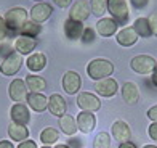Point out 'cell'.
Here are the masks:
<instances>
[{"label": "cell", "instance_id": "39", "mask_svg": "<svg viewBox=\"0 0 157 148\" xmlns=\"http://www.w3.org/2000/svg\"><path fill=\"white\" fill-rule=\"evenodd\" d=\"M71 2H72V0H53V3L56 6H59V8H66V6L71 5Z\"/></svg>", "mask_w": 157, "mask_h": 148}, {"label": "cell", "instance_id": "3", "mask_svg": "<svg viewBox=\"0 0 157 148\" xmlns=\"http://www.w3.org/2000/svg\"><path fill=\"white\" fill-rule=\"evenodd\" d=\"M106 8L111 13V18L117 21L119 26H125L130 18L127 0H106Z\"/></svg>", "mask_w": 157, "mask_h": 148}, {"label": "cell", "instance_id": "22", "mask_svg": "<svg viewBox=\"0 0 157 148\" xmlns=\"http://www.w3.org/2000/svg\"><path fill=\"white\" fill-rule=\"evenodd\" d=\"M26 65H27V69L32 73H39L42 71L45 66H47V56L45 53H31L29 56H27V61H26Z\"/></svg>", "mask_w": 157, "mask_h": 148}, {"label": "cell", "instance_id": "7", "mask_svg": "<svg viewBox=\"0 0 157 148\" xmlns=\"http://www.w3.org/2000/svg\"><path fill=\"white\" fill-rule=\"evenodd\" d=\"M95 31H96L101 37H112L114 34H117L119 24H117V21L114 19V18L104 16V18H101V19H98Z\"/></svg>", "mask_w": 157, "mask_h": 148}, {"label": "cell", "instance_id": "10", "mask_svg": "<svg viewBox=\"0 0 157 148\" xmlns=\"http://www.w3.org/2000/svg\"><path fill=\"white\" fill-rule=\"evenodd\" d=\"M117 81L112 79V77H106V79L101 81H96L95 84V90L99 97H104V98H111L117 94Z\"/></svg>", "mask_w": 157, "mask_h": 148}, {"label": "cell", "instance_id": "23", "mask_svg": "<svg viewBox=\"0 0 157 148\" xmlns=\"http://www.w3.org/2000/svg\"><path fill=\"white\" fill-rule=\"evenodd\" d=\"M8 135L11 140H15V142H24V140H27V137H29V129L26 127V126L23 124H16V122H11L8 126Z\"/></svg>", "mask_w": 157, "mask_h": 148}, {"label": "cell", "instance_id": "44", "mask_svg": "<svg viewBox=\"0 0 157 148\" xmlns=\"http://www.w3.org/2000/svg\"><path fill=\"white\" fill-rule=\"evenodd\" d=\"M55 148H71V146H69L67 143H59V145H56Z\"/></svg>", "mask_w": 157, "mask_h": 148}, {"label": "cell", "instance_id": "4", "mask_svg": "<svg viewBox=\"0 0 157 148\" xmlns=\"http://www.w3.org/2000/svg\"><path fill=\"white\" fill-rule=\"evenodd\" d=\"M130 68L135 73H138L141 76H147L152 74L154 68H155V58L151 55H136L133 56L130 61Z\"/></svg>", "mask_w": 157, "mask_h": 148}, {"label": "cell", "instance_id": "29", "mask_svg": "<svg viewBox=\"0 0 157 148\" xmlns=\"http://www.w3.org/2000/svg\"><path fill=\"white\" fill-rule=\"evenodd\" d=\"M93 148H111V135L108 132H99L95 137Z\"/></svg>", "mask_w": 157, "mask_h": 148}, {"label": "cell", "instance_id": "25", "mask_svg": "<svg viewBox=\"0 0 157 148\" xmlns=\"http://www.w3.org/2000/svg\"><path fill=\"white\" fill-rule=\"evenodd\" d=\"M59 129L66 135H74L77 132V121L71 114H64L59 118Z\"/></svg>", "mask_w": 157, "mask_h": 148}, {"label": "cell", "instance_id": "46", "mask_svg": "<svg viewBox=\"0 0 157 148\" xmlns=\"http://www.w3.org/2000/svg\"><path fill=\"white\" fill-rule=\"evenodd\" d=\"M42 148H52V146H48V145H44V146H42Z\"/></svg>", "mask_w": 157, "mask_h": 148}, {"label": "cell", "instance_id": "33", "mask_svg": "<svg viewBox=\"0 0 157 148\" xmlns=\"http://www.w3.org/2000/svg\"><path fill=\"white\" fill-rule=\"evenodd\" d=\"M147 23H149V29H151V34L157 37V13H152L151 16H147Z\"/></svg>", "mask_w": 157, "mask_h": 148}, {"label": "cell", "instance_id": "43", "mask_svg": "<svg viewBox=\"0 0 157 148\" xmlns=\"http://www.w3.org/2000/svg\"><path fill=\"white\" fill-rule=\"evenodd\" d=\"M152 84H154V87H157V63H155V68H154V71H152Z\"/></svg>", "mask_w": 157, "mask_h": 148}, {"label": "cell", "instance_id": "13", "mask_svg": "<svg viewBox=\"0 0 157 148\" xmlns=\"http://www.w3.org/2000/svg\"><path fill=\"white\" fill-rule=\"evenodd\" d=\"M10 118H11L13 122L27 126V124H29V121H31V111L27 110L26 105H23V103H15V105L10 108Z\"/></svg>", "mask_w": 157, "mask_h": 148}, {"label": "cell", "instance_id": "6", "mask_svg": "<svg viewBox=\"0 0 157 148\" xmlns=\"http://www.w3.org/2000/svg\"><path fill=\"white\" fill-rule=\"evenodd\" d=\"M21 65H23V56L18 52H15V53H11L8 58H5L2 61V65H0V73L3 76H15L19 71Z\"/></svg>", "mask_w": 157, "mask_h": 148}, {"label": "cell", "instance_id": "21", "mask_svg": "<svg viewBox=\"0 0 157 148\" xmlns=\"http://www.w3.org/2000/svg\"><path fill=\"white\" fill-rule=\"evenodd\" d=\"M122 98L127 105H135L140 100V90L135 82H125L122 86Z\"/></svg>", "mask_w": 157, "mask_h": 148}, {"label": "cell", "instance_id": "24", "mask_svg": "<svg viewBox=\"0 0 157 148\" xmlns=\"http://www.w3.org/2000/svg\"><path fill=\"white\" fill-rule=\"evenodd\" d=\"M26 87L31 90V92H35V94H42L44 90L47 89V81L44 79V77L40 76H27L26 77Z\"/></svg>", "mask_w": 157, "mask_h": 148}, {"label": "cell", "instance_id": "5", "mask_svg": "<svg viewBox=\"0 0 157 148\" xmlns=\"http://www.w3.org/2000/svg\"><path fill=\"white\" fill-rule=\"evenodd\" d=\"M77 106L80 108L82 111H90V113H95L101 108V102L99 98L91 94V92H80L77 97Z\"/></svg>", "mask_w": 157, "mask_h": 148}, {"label": "cell", "instance_id": "37", "mask_svg": "<svg viewBox=\"0 0 157 148\" xmlns=\"http://www.w3.org/2000/svg\"><path fill=\"white\" fill-rule=\"evenodd\" d=\"M147 119L152 122H157V105H154V106L147 110Z\"/></svg>", "mask_w": 157, "mask_h": 148}, {"label": "cell", "instance_id": "16", "mask_svg": "<svg viewBox=\"0 0 157 148\" xmlns=\"http://www.w3.org/2000/svg\"><path fill=\"white\" fill-rule=\"evenodd\" d=\"M48 111L52 113L53 116H64L66 114V110H67V103L64 100V97H61L59 94H53L48 97Z\"/></svg>", "mask_w": 157, "mask_h": 148}, {"label": "cell", "instance_id": "30", "mask_svg": "<svg viewBox=\"0 0 157 148\" xmlns=\"http://www.w3.org/2000/svg\"><path fill=\"white\" fill-rule=\"evenodd\" d=\"M106 10V0H90V11L95 16H103Z\"/></svg>", "mask_w": 157, "mask_h": 148}, {"label": "cell", "instance_id": "41", "mask_svg": "<svg viewBox=\"0 0 157 148\" xmlns=\"http://www.w3.org/2000/svg\"><path fill=\"white\" fill-rule=\"evenodd\" d=\"M0 148H15V145L11 142H8V140H2L0 142Z\"/></svg>", "mask_w": 157, "mask_h": 148}, {"label": "cell", "instance_id": "8", "mask_svg": "<svg viewBox=\"0 0 157 148\" xmlns=\"http://www.w3.org/2000/svg\"><path fill=\"white\" fill-rule=\"evenodd\" d=\"M77 129L83 134H91L96 127V116L90 111H80L77 114Z\"/></svg>", "mask_w": 157, "mask_h": 148}, {"label": "cell", "instance_id": "45", "mask_svg": "<svg viewBox=\"0 0 157 148\" xmlns=\"http://www.w3.org/2000/svg\"><path fill=\"white\" fill-rule=\"evenodd\" d=\"M143 148H157V145H144Z\"/></svg>", "mask_w": 157, "mask_h": 148}, {"label": "cell", "instance_id": "14", "mask_svg": "<svg viewBox=\"0 0 157 148\" xmlns=\"http://www.w3.org/2000/svg\"><path fill=\"white\" fill-rule=\"evenodd\" d=\"M90 2L87 0H78L75 2L72 6H71V11H69V18L74 19V21H80L83 23L85 19L90 16Z\"/></svg>", "mask_w": 157, "mask_h": 148}, {"label": "cell", "instance_id": "26", "mask_svg": "<svg viewBox=\"0 0 157 148\" xmlns=\"http://www.w3.org/2000/svg\"><path fill=\"white\" fill-rule=\"evenodd\" d=\"M132 27L135 29V32L138 34V37H144V39H147V37H152L151 29H149L147 18H143V16L136 18V19H135V23H133V26H132Z\"/></svg>", "mask_w": 157, "mask_h": 148}, {"label": "cell", "instance_id": "12", "mask_svg": "<svg viewBox=\"0 0 157 148\" xmlns=\"http://www.w3.org/2000/svg\"><path fill=\"white\" fill-rule=\"evenodd\" d=\"M8 95L10 98L15 103H23L26 98H27V87H26V82L23 79H15L10 82V87H8Z\"/></svg>", "mask_w": 157, "mask_h": 148}, {"label": "cell", "instance_id": "2", "mask_svg": "<svg viewBox=\"0 0 157 148\" xmlns=\"http://www.w3.org/2000/svg\"><path fill=\"white\" fill-rule=\"evenodd\" d=\"M112 73H114V65L109 60L96 58V60H91L87 65V74L93 81H101L106 79V77H111Z\"/></svg>", "mask_w": 157, "mask_h": 148}, {"label": "cell", "instance_id": "9", "mask_svg": "<svg viewBox=\"0 0 157 148\" xmlns=\"http://www.w3.org/2000/svg\"><path fill=\"white\" fill-rule=\"evenodd\" d=\"M82 87V77L80 74H77L75 71H66V74L63 76V89L64 92L69 95L77 94Z\"/></svg>", "mask_w": 157, "mask_h": 148}, {"label": "cell", "instance_id": "36", "mask_svg": "<svg viewBox=\"0 0 157 148\" xmlns=\"http://www.w3.org/2000/svg\"><path fill=\"white\" fill-rule=\"evenodd\" d=\"M147 134H149V137H151V140L157 142V122H152L151 126H149V127H147Z\"/></svg>", "mask_w": 157, "mask_h": 148}, {"label": "cell", "instance_id": "42", "mask_svg": "<svg viewBox=\"0 0 157 148\" xmlns=\"http://www.w3.org/2000/svg\"><path fill=\"white\" fill-rule=\"evenodd\" d=\"M119 148H138L136 145H135L133 142H124V143H120Z\"/></svg>", "mask_w": 157, "mask_h": 148}, {"label": "cell", "instance_id": "17", "mask_svg": "<svg viewBox=\"0 0 157 148\" xmlns=\"http://www.w3.org/2000/svg\"><path fill=\"white\" fill-rule=\"evenodd\" d=\"M116 39H117V44L119 45H122V47H133L138 42V34L135 32L133 27L124 26L122 29L117 31Z\"/></svg>", "mask_w": 157, "mask_h": 148}, {"label": "cell", "instance_id": "18", "mask_svg": "<svg viewBox=\"0 0 157 148\" xmlns=\"http://www.w3.org/2000/svg\"><path fill=\"white\" fill-rule=\"evenodd\" d=\"M85 26L80 21H74V19H66L64 23V36H66L69 40H78L83 34Z\"/></svg>", "mask_w": 157, "mask_h": 148}, {"label": "cell", "instance_id": "34", "mask_svg": "<svg viewBox=\"0 0 157 148\" xmlns=\"http://www.w3.org/2000/svg\"><path fill=\"white\" fill-rule=\"evenodd\" d=\"M6 37H8V27L5 24V18L0 16V42H3Z\"/></svg>", "mask_w": 157, "mask_h": 148}, {"label": "cell", "instance_id": "19", "mask_svg": "<svg viewBox=\"0 0 157 148\" xmlns=\"http://www.w3.org/2000/svg\"><path fill=\"white\" fill-rule=\"evenodd\" d=\"M37 47V40L34 37H27V36H19L15 39V50L19 55H29L34 52V48Z\"/></svg>", "mask_w": 157, "mask_h": 148}, {"label": "cell", "instance_id": "31", "mask_svg": "<svg viewBox=\"0 0 157 148\" xmlns=\"http://www.w3.org/2000/svg\"><path fill=\"white\" fill-rule=\"evenodd\" d=\"M95 37H96V31L93 29V27H85L80 40L83 42V44H91V42L95 40Z\"/></svg>", "mask_w": 157, "mask_h": 148}, {"label": "cell", "instance_id": "35", "mask_svg": "<svg viewBox=\"0 0 157 148\" xmlns=\"http://www.w3.org/2000/svg\"><path fill=\"white\" fill-rule=\"evenodd\" d=\"M147 3H149V0H130V5L133 6V8H136V10L146 8Z\"/></svg>", "mask_w": 157, "mask_h": 148}, {"label": "cell", "instance_id": "28", "mask_svg": "<svg viewBox=\"0 0 157 148\" xmlns=\"http://www.w3.org/2000/svg\"><path fill=\"white\" fill-rule=\"evenodd\" d=\"M58 138H59V132L56 130L55 127H45L44 130L40 132V140H42V143L44 145H53L58 142Z\"/></svg>", "mask_w": 157, "mask_h": 148}, {"label": "cell", "instance_id": "27", "mask_svg": "<svg viewBox=\"0 0 157 148\" xmlns=\"http://www.w3.org/2000/svg\"><path fill=\"white\" fill-rule=\"evenodd\" d=\"M40 32H42V24L35 23L32 19H27V23L23 26V29L19 31L21 36H27V37H34V39L37 37Z\"/></svg>", "mask_w": 157, "mask_h": 148}, {"label": "cell", "instance_id": "38", "mask_svg": "<svg viewBox=\"0 0 157 148\" xmlns=\"http://www.w3.org/2000/svg\"><path fill=\"white\" fill-rule=\"evenodd\" d=\"M18 148H37V143L34 142V140H24V142H21L19 145H18Z\"/></svg>", "mask_w": 157, "mask_h": 148}, {"label": "cell", "instance_id": "1", "mask_svg": "<svg viewBox=\"0 0 157 148\" xmlns=\"http://www.w3.org/2000/svg\"><path fill=\"white\" fill-rule=\"evenodd\" d=\"M3 18L6 27H8V36H16L23 29V26L27 23V11L24 8L15 6V8L6 11Z\"/></svg>", "mask_w": 157, "mask_h": 148}, {"label": "cell", "instance_id": "11", "mask_svg": "<svg viewBox=\"0 0 157 148\" xmlns=\"http://www.w3.org/2000/svg\"><path fill=\"white\" fill-rule=\"evenodd\" d=\"M52 13H53V6L47 3V2H39V3H35L32 6V10H31V19L35 21V23H45V21L52 16Z\"/></svg>", "mask_w": 157, "mask_h": 148}, {"label": "cell", "instance_id": "32", "mask_svg": "<svg viewBox=\"0 0 157 148\" xmlns=\"http://www.w3.org/2000/svg\"><path fill=\"white\" fill-rule=\"evenodd\" d=\"M15 45H11V44H6V42H0V56L5 60V58H8V56L11 53H15Z\"/></svg>", "mask_w": 157, "mask_h": 148}, {"label": "cell", "instance_id": "20", "mask_svg": "<svg viewBox=\"0 0 157 148\" xmlns=\"http://www.w3.org/2000/svg\"><path fill=\"white\" fill-rule=\"evenodd\" d=\"M27 105L29 108L35 113H42L45 111L47 106H48V97H45L44 94H35V92H31L27 94Z\"/></svg>", "mask_w": 157, "mask_h": 148}, {"label": "cell", "instance_id": "47", "mask_svg": "<svg viewBox=\"0 0 157 148\" xmlns=\"http://www.w3.org/2000/svg\"><path fill=\"white\" fill-rule=\"evenodd\" d=\"M35 2H37V3H39V2H44V0H35Z\"/></svg>", "mask_w": 157, "mask_h": 148}, {"label": "cell", "instance_id": "15", "mask_svg": "<svg viewBox=\"0 0 157 148\" xmlns=\"http://www.w3.org/2000/svg\"><path fill=\"white\" fill-rule=\"evenodd\" d=\"M111 134L114 135V138H116L117 142L124 143V142H130L132 129H130V126H128L125 121L117 119V121L112 124V127H111Z\"/></svg>", "mask_w": 157, "mask_h": 148}, {"label": "cell", "instance_id": "40", "mask_svg": "<svg viewBox=\"0 0 157 148\" xmlns=\"http://www.w3.org/2000/svg\"><path fill=\"white\" fill-rule=\"evenodd\" d=\"M67 145H69L71 148H72V146H75V148H80V146H82V142H80V140H77V138H71Z\"/></svg>", "mask_w": 157, "mask_h": 148}]
</instances>
